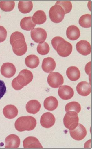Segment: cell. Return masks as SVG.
Returning a JSON list of instances; mask_svg holds the SVG:
<instances>
[{"mask_svg": "<svg viewBox=\"0 0 92 149\" xmlns=\"http://www.w3.org/2000/svg\"><path fill=\"white\" fill-rule=\"evenodd\" d=\"M79 121L78 113L74 111L67 112L63 118V123L65 127L70 131L73 130L77 127Z\"/></svg>", "mask_w": 92, "mask_h": 149, "instance_id": "5b68a950", "label": "cell"}, {"mask_svg": "<svg viewBox=\"0 0 92 149\" xmlns=\"http://www.w3.org/2000/svg\"><path fill=\"white\" fill-rule=\"evenodd\" d=\"M37 122L34 117L30 116H21L16 121L15 127L19 132L31 131L36 127Z\"/></svg>", "mask_w": 92, "mask_h": 149, "instance_id": "277c9868", "label": "cell"}, {"mask_svg": "<svg viewBox=\"0 0 92 149\" xmlns=\"http://www.w3.org/2000/svg\"><path fill=\"white\" fill-rule=\"evenodd\" d=\"M56 119L53 114L50 112L44 113L40 119V123L43 127L49 129L55 124Z\"/></svg>", "mask_w": 92, "mask_h": 149, "instance_id": "30bf717a", "label": "cell"}, {"mask_svg": "<svg viewBox=\"0 0 92 149\" xmlns=\"http://www.w3.org/2000/svg\"><path fill=\"white\" fill-rule=\"evenodd\" d=\"M20 139L18 136L15 134L9 135L5 140V148H18L20 146Z\"/></svg>", "mask_w": 92, "mask_h": 149, "instance_id": "5bb4252c", "label": "cell"}, {"mask_svg": "<svg viewBox=\"0 0 92 149\" xmlns=\"http://www.w3.org/2000/svg\"><path fill=\"white\" fill-rule=\"evenodd\" d=\"M76 88L78 94L82 96H87L91 93V85L87 81L79 82Z\"/></svg>", "mask_w": 92, "mask_h": 149, "instance_id": "9a60e30c", "label": "cell"}, {"mask_svg": "<svg viewBox=\"0 0 92 149\" xmlns=\"http://www.w3.org/2000/svg\"><path fill=\"white\" fill-rule=\"evenodd\" d=\"M52 46L56 50L59 55L62 57L69 56L72 51V46L62 38L59 36L54 37L51 41Z\"/></svg>", "mask_w": 92, "mask_h": 149, "instance_id": "7a4b0ae2", "label": "cell"}, {"mask_svg": "<svg viewBox=\"0 0 92 149\" xmlns=\"http://www.w3.org/2000/svg\"><path fill=\"white\" fill-rule=\"evenodd\" d=\"M91 62H89L85 66V71L87 74H88V73L89 72V70L91 71V70H89V68H91V65H90H90H91Z\"/></svg>", "mask_w": 92, "mask_h": 149, "instance_id": "836d02e7", "label": "cell"}, {"mask_svg": "<svg viewBox=\"0 0 92 149\" xmlns=\"http://www.w3.org/2000/svg\"><path fill=\"white\" fill-rule=\"evenodd\" d=\"M81 109L80 104L75 101H73L67 104L65 107V110L66 112L73 110L78 114L80 112Z\"/></svg>", "mask_w": 92, "mask_h": 149, "instance_id": "83f0119b", "label": "cell"}, {"mask_svg": "<svg viewBox=\"0 0 92 149\" xmlns=\"http://www.w3.org/2000/svg\"><path fill=\"white\" fill-rule=\"evenodd\" d=\"M71 137L76 141H81L86 136L87 132L84 127L79 123L77 127L73 130L70 131Z\"/></svg>", "mask_w": 92, "mask_h": 149, "instance_id": "9c48e42d", "label": "cell"}, {"mask_svg": "<svg viewBox=\"0 0 92 149\" xmlns=\"http://www.w3.org/2000/svg\"><path fill=\"white\" fill-rule=\"evenodd\" d=\"M49 13L50 20L55 23L61 22L65 15V11L61 6L56 4L50 8Z\"/></svg>", "mask_w": 92, "mask_h": 149, "instance_id": "8992f818", "label": "cell"}, {"mask_svg": "<svg viewBox=\"0 0 92 149\" xmlns=\"http://www.w3.org/2000/svg\"><path fill=\"white\" fill-rule=\"evenodd\" d=\"M6 92L7 87L5 82L3 81L0 80V100L3 97Z\"/></svg>", "mask_w": 92, "mask_h": 149, "instance_id": "d6a6232c", "label": "cell"}, {"mask_svg": "<svg viewBox=\"0 0 92 149\" xmlns=\"http://www.w3.org/2000/svg\"><path fill=\"white\" fill-rule=\"evenodd\" d=\"M41 107V104L38 101L32 100L27 104L26 107L28 113L34 115L39 111Z\"/></svg>", "mask_w": 92, "mask_h": 149, "instance_id": "ffe728a7", "label": "cell"}, {"mask_svg": "<svg viewBox=\"0 0 92 149\" xmlns=\"http://www.w3.org/2000/svg\"><path fill=\"white\" fill-rule=\"evenodd\" d=\"M33 79L32 72L27 69L23 70L12 81V86L16 90H21L32 81Z\"/></svg>", "mask_w": 92, "mask_h": 149, "instance_id": "3957f363", "label": "cell"}, {"mask_svg": "<svg viewBox=\"0 0 92 149\" xmlns=\"http://www.w3.org/2000/svg\"><path fill=\"white\" fill-rule=\"evenodd\" d=\"M47 82L52 88H58L64 83V79L61 74L58 72H51L47 78Z\"/></svg>", "mask_w": 92, "mask_h": 149, "instance_id": "52a82bcc", "label": "cell"}, {"mask_svg": "<svg viewBox=\"0 0 92 149\" xmlns=\"http://www.w3.org/2000/svg\"><path fill=\"white\" fill-rule=\"evenodd\" d=\"M7 36V32L3 26H0V43L4 42Z\"/></svg>", "mask_w": 92, "mask_h": 149, "instance_id": "1f68e13d", "label": "cell"}, {"mask_svg": "<svg viewBox=\"0 0 92 149\" xmlns=\"http://www.w3.org/2000/svg\"><path fill=\"white\" fill-rule=\"evenodd\" d=\"M24 148H43L38 139L33 137H29L25 139L23 141Z\"/></svg>", "mask_w": 92, "mask_h": 149, "instance_id": "e0dca14e", "label": "cell"}, {"mask_svg": "<svg viewBox=\"0 0 92 149\" xmlns=\"http://www.w3.org/2000/svg\"><path fill=\"white\" fill-rule=\"evenodd\" d=\"M34 23L36 24H42L45 23L47 20L45 13L42 10H38L35 12L32 17Z\"/></svg>", "mask_w": 92, "mask_h": 149, "instance_id": "cb8c5ba5", "label": "cell"}, {"mask_svg": "<svg viewBox=\"0 0 92 149\" xmlns=\"http://www.w3.org/2000/svg\"><path fill=\"white\" fill-rule=\"evenodd\" d=\"M77 51L82 55L87 56L91 53V47L90 44L87 41L81 40L76 44Z\"/></svg>", "mask_w": 92, "mask_h": 149, "instance_id": "4fadbf2b", "label": "cell"}, {"mask_svg": "<svg viewBox=\"0 0 92 149\" xmlns=\"http://www.w3.org/2000/svg\"><path fill=\"white\" fill-rule=\"evenodd\" d=\"M55 4L61 6L64 10L65 14L70 12L72 8V3L70 1H58Z\"/></svg>", "mask_w": 92, "mask_h": 149, "instance_id": "4dcf8cb0", "label": "cell"}, {"mask_svg": "<svg viewBox=\"0 0 92 149\" xmlns=\"http://www.w3.org/2000/svg\"><path fill=\"white\" fill-rule=\"evenodd\" d=\"M15 3L14 1H1L0 8L2 10L5 12H10L13 10Z\"/></svg>", "mask_w": 92, "mask_h": 149, "instance_id": "f1b7e54d", "label": "cell"}, {"mask_svg": "<svg viewBox=\"0 0 92 149\" xmlns=\"http://www.w3.org/2000/svg\"><path fill=\"white\" fill-rule=\"evenodd\" d=\"M10 42L14 53L18 56H23L27 52V47L24 35L15 31L10 36Z\"/></svg>", "mask_w": 92, "mask_h": 149, "instance_id": "6da1fadb", "label": "cell"}, {"mask_svg": "<svg viewBox=\"0 0 92 149\" xmlns=\"http://www.w3.org/2000/svg\"><path fill=\"white\" fill-rule=\"evenodd\" d=\"M59 96L64 100L70 99L73 96L74 91L72 88L68 85H63L60 87L58 90Z\"/></svg>", "mask_w": 92, "mask_h": 149, "instance_id": "7c38bea8", "label": "cell"}, {"mask_svg": "<svg viewBox=\"0 0 92 149\" xmlns=\"http://www.w3.org/2000/svg\"><path fill=\"white\" fill-rule=\"evenodd\" d=\"M32 20V17H26L23 18L20 22V26L22 29L30 31L34 29L36 26Z\"/></svg>", "mask_w": 92, "mask_h": 149, "instance_id": "603a6c76", "label": "cell"}, {"mask_svg": "<svg viewBox=\"0 0 92 149\" xmlns=\"http://www.w3.org/2000/svg\"><path fill=\"white\" fill-rule=\"evenodd\" d=\"M56 65L54 60L52 58L48 57L43 59L42 67L44 72L50 73L54 70Z\"/></svg>", "mask_w": 92, "mask_h": 149, "instance_id": "2e32d148", "label": "cell"}, {"mask_svg": "<svg viewBox=\"0 0 92 149\" xmlns=\"http://www.w3.org/2000/svg\"><path fill=\"white\" fill-rule=\"evenodd\" d=\"M67 76L70 80L72 81H77L80 77V72L79 69L76 66L69 67L66 72Z\"/></svg>", "mask_w": 92, "mask_h": 149, "instance_id": "7402d4cb", "label": "cell"}, {"mask_svg": "<svg viewBox=\"0 0 92 149\" xmlns=\"http://www.w3.org/2000/svg\"><path fill=\"white\" fill-rule=\"evenodd\" d=\"M31 36L35 42L42 43L45 42L47 38V33L43 29L36 28L31 31Z\"/></svg>", "mask_w": 92, "mask_h": 149, "instance_id": "ba28073f", "label": "cell"}, {"mask_svg": "<svg viewBox=\"0 0 92 149\" xmlns=\"http://www.w3.org/2000/svg\"><path fill=\"white\" fill-rule=\"evenodd\" d=\"M3 113L6 118L11 119L17 116L18 111L16 107L10 104L4 107L3 110Z\"/></svg>", "mask_w": 92, "mask_h": 149, "instance_id": "ac0fdd59", "label": "cell"}, {"mask_svg": "<svg viewBox=\"0 0 92 149\" xmlns=\"http://www.w3.org/2000/svg\"><path fill=\"white\" fill-rule=\"evenodd\" d=\"M58 102L56 98L53 96H50L45 99L44 102V106L47 110L53 111L57 108Z\"/></svg>", "mask_w": 92, "mask_h": 149, "instance_id": "44dd1931", "label": "cell"}, {"mask_svg": "<svg viewBox=\"0 0 92 149\" xmlns=\"http://www.w3.org/2000/svg\"><path fill=\"white\" fill-rule=\"evenodd\" d=\"M37 51L40 54L45 55L47 54L50 51V47L48 44L46 42L39 43L37 48Z\"/></svg>", "mask_w": 92, "mask_h": 149, "instance_id": "f546056e", "label": "cell"}, {"mask_svg": "<svg viewBox=\"0 0 92 149\" xmlns=\"http://www.w3.org/2000/svg\"><path fill=\"white\" fill-rule=\"evenodd\" d=\"M79 23L82 27L88 28L91 27V15L85 14L81 17L79 20Z\"/></svg>", "mask_w": 92, "mask_h": 149, "instance_id": "4316f807", "label": "cell"}, {"mask_svg": "<svg viewBox=\"0 0 92 149\" xmlns=\"http://www.w3.org/2000/svg\"><path fill=\"white\" fill-rule=\"evenodd\" d=\"M25 63L28 67L34 69L38 67L40 64L38 57L34 55L28 56L25 59Z\"/></svg>", "mask_w": 92, "mask_h": 149, "instance_id": "d4e9b609", "label": "cell"}, {"mask_svg": "<svg viewBox=\"0 0 92 149\" xmlns=\"http://www.w3.org/2000/svg\"><path fill=\"white\" fill-rule=\"evenodd\" d=\"M66 36L69 39L71 40H77L80 36V30L75 25H71L67 29Z\"/></svg>", "mask_w": 92, "mask_h": 149, "instance_id": "d6986e66", "label": "cell"}, {"mask_svg": "<svg viewBox=\"0 0 92 149\" xmlns=\"http://www.w3.org/2000/svg\"><path fill=\"white\" fill-rule=\"evenodd\" d=\"M1 71V74L4 77L9 78L13 77L15 75L16 72V68L12 63H6L2 65Z\"/></svg>", "mask_w": 92, "mask_h": 149, "instance_id": "8fae6325", "label": "cell"}, {"mask_svg": "<svg viewBox=\"0 0 92 149\" xmlns=\"http://www.w3.org/2000/svg\"><path fill=\"white\" fill-rule=\"evenodd\" d=\"M0 18H1V16H0Z\"/></svg>", "mask_w": 92, "mask_h": 149, "instance_id": "e575fe53", "label": "cell"}, {"mask_svg": "<svg viewBox=\"0 0 92 149\" xmlns=\"http://www.w3.org/2000/svg\"><path fill=\"white\" fill-rule=\"evenodd\" d=\"M18 8L22 13H29L33 8V4L31 1H20L19 2Z\"/></svg>", "mask_w": 92, "mask_h": 149, "instance_id": "484cf974", "label": "cell"}]
</instances>
